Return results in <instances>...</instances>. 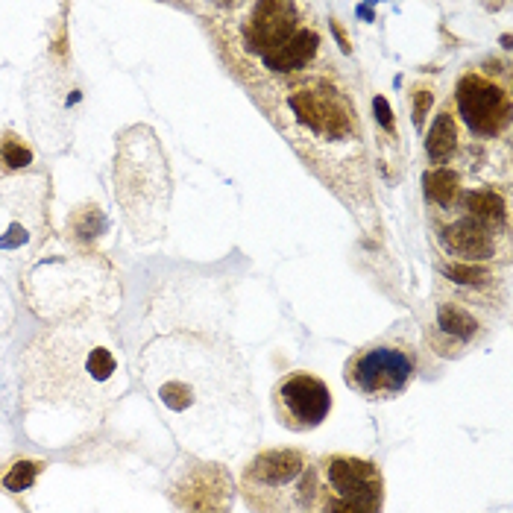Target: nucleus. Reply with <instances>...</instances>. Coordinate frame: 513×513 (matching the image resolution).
Here are the masks:
<instances>
[{"mask_svg": "<svg viewBox=\"0 0 513 513\" xmlns=\"http://www.w3.org/2000/svg\"><path fill=\"white\" fill-rule=\"evenodd\" d=\"M428 106H431V88H423V94L414 97V121H417V127H423Z\"/></svg>", "mask_w": 513, "mask_h": 513, "instance_id": "nucleus-22", "label": "nucleus"}, {"mask_svg": "<svg viewBox=\"0 0 513 513\" xmlns=\"http://www.w3.org/2000/svg\"><path fill=\"white\" fill-rule=\"evenodd\" d=\"M285 118L279 127L288 129L291 144L305 138L300 153L311 165H332L329 176L338 179V171L346 162H361V127L355 103L346 97V91L335 88L326 77H308L294 80L285 88L282 97Z\"/></svg>", "mask_w": 513, "mask_h": 513, "instance_id": "nucleus-4", "label": "nucleus"}, {"mask_svg": "<svg viewBox=\"0 0 513 513\" xmlns=\"http://www.w3.org/2000/svg\"><path fill=\"white\" fill-rule=\"evenodd\" d=\"M138 373L188 455L226 464L261 434L250 370L226 335H159L141 349Z\"/></svg>", "mask_w": 513, "mask_h": 513, "instance_id": "nucleus-1", "label": "nucleus"}, {"mask_svg": "<svg viewBox=\"0 0 513 513\" xmlns=\"http://www.w3.org/2000/svg\"><path fill=\"white\" fill-rule=\"evenodd\" d=\"M47 470L44 461H15L0 475V490L6 493H24L36 484V478Z\"/></svg>", "mask_w": 513, "mask_h": 513, "instance_id": "nucleus-20", "label": "nucleus"}, {"mask_svg": "<svg viewBox=\"0 0 513 513\" xmlns=\"http://www.w3.org/2000/svg\"><path fill=\"white\" fill-rule=\"evenodd\" d=\"M250 513H317L320 467L302 449L256 452L238 475Z\"/></svg>", "mask_w": 513, "mask_h": 513, "instance_id": "nucleus-6", "label": "nucleus"}, {"mask_svg": "<svg viewBox=\"0 0 513 513\" xmlns=\"http://www.w3.org/2000/svg\"><path fill=\"white\" fill-rule=\"evenodd\" d=\"M446 212H452V217L446 220L440 238H443V247L461 264H478V261L493 258L499 253V241L508 238V229L493 226L481 217H472L461 209H446Z\"/></svg>", "mask_w": 513, "mask_h": 513, "instance_id": "nucleus-15", "label": "nucleus"}, {"mask_svg": "<svg viewBox=\"0 0 513 513\" xmlns=\"http://www.w3.org/2000/svg\"><path fill=\"white\" fill-rule=\"evenodd\" d=\"M417 349L408 341L361 346L343 367V382L364 399H396L417 376Z\"/></svg>", "mask_w": 513, "mask_h": 513, "instance_id": "nucleus-8", "label": "nucleus"}, {"mask_svg": "<svg viewBox=\"0 0 513 513\" xmlns=\"http://www.w3.org/2000/svg\"><path fill=\"white\" fill-rule=\"evenodd\" d=\"M106 232H109V220L100 206H80L77 212L68 214V241H74V247L91 250Z\"/></svg>", "mask_w": 513, "mask_h": 513, "instance_id": "nucleus-17", "label": "nucleus"}, {"mask_svg": "<svg viewBox=\"0 0 513 513\" xmlns=\"http://www.w3.org/2000/svg\"><path fill=\"white\" fill-rule=\"evenodd\" d=\"M244 18L238 27L241 47L250 56H267L300 30V6L288 0H261L241 6Z\"/></svg>", "mask_w": 513, "mask_h": 513, "instance_id": "nucleus-13", "label": "nucleus"}, {"mask_svg": "<svg viewBox=\"0 0 513 513\" xmlns=\"http://www.w3.org/2000/svg\"><path fill=\"white\" fill-rule=\"evenodd\" d=\"M484 332H487V320L481 317L475 302L446 297L434 308V320L428 326V343L437 355L458 358L481 341Z\"/></svg>", "mask_w": 513, "mask_h": 513, "instance_id": "nucleus-14", "label": "nucleus"}, {"mask_svg": "<svg viewBox=\"0 0 513 513\" xmlns=\"http://www.w3.org/2000/svg\"><path fill=\"white\" fill-rule=\"evenodd\" d=\"M426 153L437 168H446V162H452V156L458 153V124H455L452 109H443L437 115L426 138Z\"/></svg>", "mask_w": 513, "mask_h": 513, "instance_id": "nucleus-18", "label": "nucleus"}, {"mask_svg": "<svg viewBox=\"0 0 513 513\" xmlns=\"http://www.w3.org/2000/svg\"><path fill=\"white\" fill-rule=\"evenodd\" d=\"M127 364L109 314H77L44 326L21 355V405L27 414H71L100 423L127 393Z\"/></svg>", "mask_w": 513, "mask_h": 513, "instance_id": "nucleus-2", "label": "nucleus"}, {"mask_svg": "<svg viewBox=\"0 0 513 513\" xmlns=\"http://www.w3.org/2000/svg\"><path fill=\"white\" fill-rule=\"evenodd\" d=\"M115 200L138 241L162 235L171 203V173L150 127H129L115 150Z\"/></svg>", "mask_w": 513, "mask_h": 513, "instance_id": "nucleus-5", "label": "nucleus"}, {"mask_svg": "<svg viewBox=\"0 0 513 513\" xmlns=\"http://www.w3.org/2000/svg\"><path fill=\"white\" fill-rule=\"evenodd\" d=\"M317 467V513H382L385 475L379 464L352 455H326L317 461Z\"/></svg>", "mask_w": 513, "mask_h": 513, "instance_id": "nucleus-7", "label": "nucleus"}, {"mask_svg": "<svg viewBox=\"0 0 513 513\" xmlns=\"http://www.w3.org/2000/svg\"><path fill=\"white\" fill-rule=\"evenodd\" d=\"M168 499L176 513H232L235 478L220 461L185 455L168 478Z\"/></svg>", "mask_w": 513, "mask_h": 513, "instance_id": "nucleus-10", "label": "nucleus"}, {"mask_svg": "<svg viewBox=\"0 0 513 513\" xmlns=\"http://www.w3.org/2000/svg\"><path fill=\"white\" fill-rule=\"evenodd\" d=\"M47 179L9 176L0 182V253H33L47 232Z\"/></svg>", "mask_w": 513, "mask_h": 513, "instance_id": "nucleus-9", "label": "nucleus"}, {"mask_svg": "<svg viewBox=\"0 0 513 513\" xmlns=\"http://www.w3.org/2000/svg\"><path fill=\"white\" fill-rule=\"evenodd\" d=\"M455 106L461 121L481 138H496L511 124V86L481 68L464 71L455 86Z\"/></svg>", "mask_w": 513, "mask_h": 513, "instance_id": "nucleus-11", "label": "nucleus"}, {"mask_svg": "<svg viewBox=\"0 0 513 513\" xmlns=\"http://www.w3.org/2000/svg\"><path fill=\"white\" fill-rule=\"evenodd\" d=\"M426 194L437 209H452V203L461 197V179L449 168H434L426 173Z\"/></svg>", "mask_w": 513, "mask_h": 513, "instance_id": "nucleus-19", "label": "nucleus"}, {"mask_svg": "<svg viewBox=\"0 0 513 513\" xmlns=\"http://www.w3.org/2000/svg\"><path fill=\"white\" fill-rule=\"evenodd\" d=\"M320 33L314 30V27H300L288 42L282 44V47H276L273 53H267L261 62H264V68L273 74V77H288V80H297L302 71L317 59V53H320Z\"/></svg>", "mask_w": 513, "mask_h": 513, "instance_id": "nucleus-16", "label": "nucleus"}, {"mask_svg": "<svg viewBox=\"0 0 513 513\" xmlns=\"http://www.w3.org/2000/svg\"><path fill=\"white\" fill-rule=\"evenodd\" d=\"M21 291L30 308L50 323L88 311L112 314L121 300L112 264L83 247L42 253L24 273Z\"/></svg>", "mask_w": 513, "mask_h": 513, "instance_id": "nucleus-3", "label": "nucleus"}, {"mask_svg": "<svg viewBox=\"0 0 513 513\" xmlns=\"http://www.w3.org/2000/svg\"><path fill=\"white\" fill-rule=\"evenodd\" d=\"M30 165H33V150L15 132H3L0 135V173H18Z\"/></svg>", "mask_w": 513, "mask_h": 513, "instance_id": "nucleus-21", "label": "nucleus"}, {"mask_svg": "<svg viewBox=\"0 0 513 513\" xmlns=\"http://www.w3.org/2000/svg\"><path fill=\"white\" fill-rule=\"evenodd\" d=\"M273 411L288 431H314L332 411V390L314 373L294 370L273 385Z\"/></svg>", "mask_w": 513, "mask_h": 513, "instance_id": "nucleus-12", "label": "nucleus"}]
</instances>
